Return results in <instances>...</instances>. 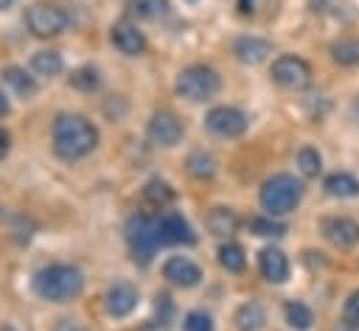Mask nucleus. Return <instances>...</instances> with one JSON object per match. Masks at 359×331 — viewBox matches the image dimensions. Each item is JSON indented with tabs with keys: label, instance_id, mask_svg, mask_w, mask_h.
<instances>
[{
	"label": "nucleus",
	"instance_id": "nucleus-17",
	"mask_svg": "<svg viewBox=\"0 0 359 331\" xmlns=\"http://www.w3.org/2000/svg\"><path fill=\"white\" fill-rule=\"evenodd\" d=\"M323 188H325V194L339 196V199H353V196H359V180H356L353 174H348V171H334V174H328L325 182H323Z\"/></svg>",
	"mask_w": 359,
	"mask_h": 331
},
{
	"label": "nucleus",
	"instance_id": "nucleus-29",
	"mask_svg": "<svg viewBox=\"0 0 359 331\" xmlns=\"http://www.w3.org/2000/svg\"><path fill=\"white\" fill-rule=\"evenodd\" d=\"M297 166H300V171L306 177H317L323 171V157H320V151L314 146H303L297 151Z\"/></svg>",
	"mask_w": 359,
	"mask_h": 331
},
{
	"label": "nucleus",
	"instance_id": "nucleus-35",
	"mask_svg": "<svg viewBox=\"0 0 359 331\" xmlns=\"http://www.w3.org/2000/svg\"><path fill=\"white\" fill-rule=\"evenodd\" d=\"M238 8L244 14H250V11H255V0H238Z\"/></svg>",
	"mask_w": 359,
	"mask_h": 331
},
{
	"label": "nucleus",
	"instance_id": "nucleus-40",
	"mask_svg": "<svg viewBox=\"0 0 359 331\" xmlns=\"http://www.w3.org/2000/svg\"><path fill=\"white\" fill-rule=\"evenodd\" d=\"M0 331H17V328H11V325H3V328H0Z\"/></svg>",
	"mask_w": 359,
	"mask_h": 331
},
{
	"label": "nucleus",
	"instance_id": "nucleus-23",
	"mask_svg": "<svg viewBox=\"0 0 359 331\" xmlns=\"http://www.w3.org/2000/svg\"><path fill=\"white\" fill-rule=\"evenodd\" d=\"M188 174L196 177V180H210L216 174V157L208 154V151H194L188 154Z\"/></svg>",
	"mask_w": 359,
	"mask_h": 331
},
{
	"label": "nucleus",
	"instance_id": "nucleus-7",
	"mask_svg": "<svg viewBox=\"0 0 359 331\" xmlns=\"http://www.w3.org/2000/svg\"><path fill=\"white\" fill-rule=\"evenodd\" d=\"M272 81L286 87V90H303L311 84V67L306 59H300L294 53L278 56L272 62Z\"/></svg>",
	"mask_w": 359,
	"mask_h": 331
},
{
	"label": "nucleus",
	"instance_id": "nucleus-22",
	"mask_svg": "<svg viewBox=\"0 0 359 331\" xmlns=\"http://www.w3.org/2000/svg\"><path fill=\"white\" fill-rule=\"evenodd\" d=\"M331 56H334L337 65H345V67L359 65V39H353V36L337 39V42L331 45Z\"/></svg>",
	"mask_w": 359,
	"mask_h": 331
},
{
	"label": "nucleus",
	"instance_id": "nucleus-26",
	"mask_svg": "<svg viewBox=\"0 0 359 331\" xmlns=\"http://www.w3.org/2000/svg\"><path fill=\"white\" fill-rule=\"evenodd\" d=\"M143 199H146L149 205H154V208H165V205L174 202V191H171L168 182L151 180V182H146V188H143Z\"/></svg>",
	"mask_w": 359,
	"mask_h": 331
},
{
	"label": "nucleus",
	"instance_id": "nucleus-2",
	"mask_svg": "<svg viewBox=\"0 0 359 331\" xmlns=\"http://www.w3.org/2000/svg\"><path fill=\"white\" fill-rule=\"evenodd\" d=\"M84 289V275L73 264H48L34 275V292L50 303H67Z\"/></svg>",
	"mask_w": 359,
	"mask_h": 331
},
{
	"label": "nucleus",
	"instance_id": "nucleus-41",
	"mask_svg": "<svg viewBox=\"0 0 359 331\" xmlns=\"http://www.w3.org/2000/svg\"><path fill=\"white\" fill-rule=\"evenodd\" d=\"M188 3H196V0H188Z\"/></svg>",
	"mask_w": 359,
	"mask_h": 331
},
{
	"label": "nucleus",
	"instance_id": "nucleus-27",
	"mask_svg": "<svg viewBox=\"0 0 359 331\" xmlns=\"http://www.w3.org/2000/svg\"><path fill=\"white\" fill-rule=\"evenodd\" d=\"M3 79H6L20 95H34V93H36V81H34L22 67H6V70H3Z\"/></svg>",
	"mask_w": 359,
	"mask_h": 331
},
{
	"label": "nucleus",
	"instance_id": "nucleus-12",
	"mask_svg": "<svg viewBox=\"0 0 359 331\" xmlns=\"http://www.w3.org/2000/svg\"><path fill=\"white\" fill-rule=\"evenodd\" d=\"M163 278L171 281L174 286H182V289H191L202 281V269L185 258V255H171L165 264H163Z\"/></svg>",
	"mask_w": 359,
	"mask_h": 331
},
{
	"label": "nucleus",
	"instance_id": "nucleus-1",
	"mask_svg": "<svg viewBox=\"0 0 359 331\" xmlns=\"http://www.w3.org/2000/svg\"><path fill=\"white\" fill-rule=\"evenodd\" d=\"M50 137H53V151L67 163L87 157L98 143V132L84 115H59L53 121Z\"/></svg>",
	"mask_w": 359,
	"mask_h": 331
},
{
	"label": "nucleus",
	"instance_id": "nucleus-4",
	"mask_svg": "<svg viewBox=\"0 0 359 331\" xmlns=\"http://www.w3.org/2000/svg\"><path fill=\"white\" fill-rule=\"evenodd\" d=\"M222 79L208 65H191L177 76V93L188 101H208L219 93Z\"/></svg>",
	"mask_w": 359,
	"mask_h": 331
},
{
	"label": "nucleus",
	"instance_id": "nucleus-18",
	"mask_svg": "<svg viewBox=\"0 0 359 331\" xmlns=\"http://www.w3.org/2000/svg\"><path fill=\"white\" fill-rule=\"evenodd\" d=\"M236 227H238L236 210H230V208H213V210L208 213V230H210L213 236L224 238V236L236 233Z\"/></svg>",
	"mask_w": 359,
	"mask_h": 331
},
{
	"label": "nucleus",
	"instance_id": "nucleus-32",
	"mask_svg": "<svg viewBox=\"0 0 359 331\" xmlns=\"http://www.w3.org/2000/svg\"><path fill=\"white\" fill-rule=\"evenodd\" d=\"M342 320H345L348 325H356V328H359V289L348 295V300H345V306H342Z\"/></svg>",
	"mask_w": 359,
	"mask_h": 331
},
{
	"label": "nucleus",
	"instance_id": "nucleus-9",
	"mask_svg": "<svg viewBox=\"0 0 359 331\" xmlns=\"http://www.w3.org/2000/svg\"><path fill=\"white\" fill-rule=\"evenodd\" d=\"M247 115L236 107H213L205 115V126L219 137H238L247 132Z\"/></svg>",
	"mask_w": 359,
	"mask_h": 331
},
{
	"label": "nucleus",
	"instance_id": "nucleus-28",
	"mask_svg": "<svg viewBox=\"0 0 359 331\" xmlns=\"http://www.w3.org/2000/svg\"><path fill=\"white\" fill-rule=\"evenodd\" d=\"M70 84L76 87V90H84V93H93V90H98V84H101V76H98V70L95 67H79V70H73L70 73Z\"/></svg>",
	"mask_w": 359,
	"mask_h": 331
},
{
	"label": "nucleus",
	"instance_id": "nucleus-5",
	"mask_svg": "<svg viewBox=\"0 0 359 331\" xmlns=\"http://www.w3.org/2000/svg\"><path fill=\"white\" fill-rule=\"evenodd\" d=\"M126 241H129V250H132L135 261L149 264L154 258L157 247H160L157 230H154V219L149 213H135L126 222Z\"/></svg>",
	"mask_w": 359,
	"mask_h": 331
},
{
	"label": "nucleus",
	"instance_id": "nucleus-6",
	"mask_svg": "<svg viewBox=\"0 0 359 331\" xmlns=\"http://www.w3.org/2000/svg\"><path fill=\"white\" fill-rule=\"evenodd\" d=\"M25 22H28V31L34 34V36H56V34H62L65 28H67V22H70V17H67V11H62L59 6H53V3H36V6H31L28 11H25Z\"/></svg>",
	"mask_w": 359,
	"mask_h": 331
},
{
	"label": "nucleus",
	"instance_id": "nucleus-38",
	"mask_svg": "<svg viewBox=\"0 0 359 331\" xmlns=\"http://www.w3.org/2000/svg\"><path fill=\"white\" fill-rule=\"evenodd\" d=\"M6 112H8V101H6V95L0 93V118H3Z\"/></svg>",
	"mask_w": 359,
	"mask_h": 331
},
{
	"label": "nucleus",
	"instance_id": "nucleus-20",
	"mask_svg": "<svg viewBox=\"0 0 359 331\" xmlns=\"http://www.w3.org/2000/svg\"><path fill=\"white\" fill-rule=\"evenodd\" d=\"M283 314H286L289 328H294V331H309L311 323H314V311L306 303H300V300H289L283 306Z\"/></svg>",
	"mask_w": 359,
	"mask_h": 331
},
{
	"label": "nucleus",
	"instance_id": "nucleus-15",
	"mask_svg": "<svg viewBox=\"0 0 359 331\" xmlns=\"http://www.w3.org/2000/svg\"><path fill=\"white\" fill-rule=\"evenodd\" d=\"M258 266L269 283H283L289 278V258L278 247H264L258 252Z\"/></svg>",
	"mask_w": 359,
	"mask_h": 331
},
{
	"label": "nucleus",
	"instance_id": "nucleus-21",
	"mask_svg": "<svg viewBox=\"0 0 359 331\" xmlns=\"http://www.w3.org/2000/svg\"><path fill=\"white\" fill-rule=\"evenodd\" d=\"M31 67H34V73L50 79V76H59V73H62L65 62H62V56H59L56 50H36L34 59H31Z\"/></svg>",
	"mask_w": 359,
	"mask_h": 331
},
{
	"label": "nucleus",
	"instance_id": "nucleus-31",
	"mask_svg": "<svg viewBox=\"0 0 359 331\" xmlns=\"http://www.w3.org/2000/svg\"><path fill=\"white\" fill-rule=\"evenodd\" d=\"M185 331H213V320L208 311H188L182 320Z\"/></svg>",
	"mask_w": 359,
	"mask_h": 331
},
{
	"label": "nucleus",
	"instance_id": "nucleus-37",
	"mask_svg": "<svg viewBox=\"0 0 359 331\" xmlns=\"http://www.w3.org/2000/svg\"><path fill=\"white\" fill-rule=\"evenodd\" d=\"M334 331H359V328H356V325H348V323L342 320V323H339V325H337Z\"/></svg>",
	"mask_w": 359,
	"mask_h": 331
},
{
	"label": "nucleus",
	"instance_id": "nucleus-24",
	"mask_svg": "<svg viewBox=\"0 0 359 331\" xmlns=\"http://www.w3.org/2000/svg\"><path fill=\"white\" fill-rule=\"evenodd\" d=\"M129 11L137 20H160L168 11V0H129Z\"/></svg>",
	"mask_w": 359,
	"mask_h": 331
},
{
	"label": "nucleus",
	"instance_id": "nucleus-3",
	"mask_svg": "<svg viewBox=\"0 0 359 331\" xmlns=\"http://www.w3.org/2000/svg\"><path fill=\"white\" fill-rule=\"evenodd\" d=\"M261 208L269 216H283L289 210H294L303 199V182L294 180L292 174H275L261 185Z\"/></svg>",
	"mask_w": 359,
	"mask_h": 331
},
{
	"label": "nucleus",
	"instance_id": "nucleus-13",
	"mask_svg": "<svg viewBox=\"0 0 359 331\" xmlns=\"http://www.w3.org/2000/svg\"><path fill=\"white\" fill-rule=\"evenodd\" d=\"M137 300H140L137 289H135L132 283H126V281H118V283H112V286L107 289V311H109L112 317H126V314H132V311L137 309Z\"/></svg>",
	"mask_w": 359,
	"mask_h": 331
},
{
	"label": "nucleus",
	"instance_id": "nucleus-33",
	"mask_svg": "<svg viewBox=\"0 0 359 331\" xmlns=\"http://www.w3.org/2000/svg\"><path fill=\"white\" fill-rule=\"evenodd\" d=\"M8 149H11V135L6 129H0V160L8 154Z\"/></svg>",
	"mask_w": 359,
	"mask_h": 331
},
{
	"label": "nucleus",
	"instance_id": "nucleus-14",
	"mask_svg": "<svg viewBox=\"0 0 359 331\" xmlns=\"http://www.w3.org/2000/svg\"><path fill=\"white\" fill-rule=\"evenodd\" d=\"M112 45L123 53V56H140L143 50H146V36L137 31V25H132V22H115L112 25Z\"/></svg>",
	"mask_w": 359,
	"mask_h": 331
},
{
	"label": "nucleus",
	"instance_id": "nucleus-34",
	"mask_svg": "<svg viewBox=\"0 0 359 331\" xmlns=\"http://www.w3.org/2000/svg\"><path fill=\"white\" fill-rule=\"evenodd\" d=\"M56 331H84V328H81L79 323H73V320H59Z\"/></svg>",
	"mask_w": 359,
	"mask_h": 331
},
{
	"label": "nucleus",
	"instance_id": "nucleus-8",
	"mask_svg": "<svg viewBox=\"0 0 359 331\" xmlns=\"http://www.w3.org/2000/svg\"><path fill=\"white\" fill-rule=\"evenodd\" d=\"M154 230H157L160 247H168V244H194V241H196L191 224H188L185 216L177 213V210L160 213V216L154 219Z\"/></svg>",
	"mask_w": 359,
	"mask_h": 331
},
{
	"label": "nucleus",
	"instance_id": "nucleus-25",
	"mask_svg": "<svg viewBox=\"0 0 359 331\" xmlns=\"http://www.w3.org/2000/svg\"><path fill=\"white\" fill-rule=\"evenodd\" d=\"M219 264H222L227 272H241V269L247 266V255H244L241 244H236V241L222 244V247H219Z\"/></svg>",
	"mask_w": 359,
	"mask_h": 331
},
{
	"label": "nucleus",
	"instance_id": "nucleus-19",
	"mask_svg": "<svg viewBox=\"0 0 359 331\" xmlns=\"http://www.w3.org/2000/svg\"><path fill=\"white\" fill-rule=\"evenodd\" d=\"M264 323H266V311H264L261 303L250 300V303L238 306V311H236V325H238V331H258Z\"/></svg>",
	"mask_w": 359,
	"mask_h": 331
},
{
	"label": "nucleus",
	"instance_id": "nucleus-16",
	"mask_svg": "<svg viewBox=\"0 0 359 331\" xmlns=\"http://www.w3.org/2000/svg\"><path fill=\"white\" fill-rule=\"evenodd\" d=\"M269 50H272L269 42L266 39H258V36H238L233 42V53L244 65H261L269 56Z\"/></svg>",
	"mask_w": 359,
	"mask_h": 331
},
{
	"label": "nucleus",
	"instance_id": "nucleus-11",
	"mask_svg": "<svg viewBox=\"0 0 359 331\" xmlns=\"http://www.w3.org/2000/svg\"><path fill=\"white\" fill-rule=\"evenodd\" d=\"M323 233L339 250H351L359 244V222L351 216H328L323 222Z\"/></svg>",
	"mask_w": 359,
	"mask_h": 331
},
{
	"label": "nucleus",
	"instance_id": "nucleus-30",
	"mask_svg": "<svg viewBox=\"0 0 359 331\" xmlns=\"http://www.w3.org/2000/svg\"><path fill=\"white\" fill-rule=\"evenodd\" d=\"M247 227H250V233H255V236H272V238L286 233V224L275 222L272 216H252V219L247 222Z\"/></svg>",
	"mask_w": 359,
	"mask_h": 331
},
{
	"label": "nucleus",
	"instance_id": "nucleus-39",
	"mask_svg": "<svg viewBox=\"0 0 359 331\" xmlns=\"http://www.w3.org/2000/svg\"><path fill=\"white\" fill-rule=\"evenodd\" d=\"M11 3H14V0H0V8H8Z\"/></svg>",
	"mask_w": 359,
	"mask_h": 331
},
{
	"label": "nucleus",
	"instance_id": "nucleus-10",
	"mask_svg": "<svg viewBox=\"0 0 359 331\" xmlns=\"http://www.w3.org/2000/svg\"><path fill=\"white\" fill-rule=\"evenodd\" d=\"M185 135V126L182 121L171 112V109H160L151 115L149 121V140L157 143V146H177Z\"/></svg>",
	"mask_w": 359,
	"mask_h": 331
},
{
	"label": "nucleus",
	"instance_id": "nucleus-36",
	"mask_svg": "<svg viewBox=\"0 0 359 331\" xmlns=\"http://www.w3.org/2000/svg\"><path fill=\"white\" fill-rule=\"evenodd\" d=\"M351 115H353V121L359 123V95H356V101H353V107H351Z\"/></svg>",
	"mask_w": 359,
	"mask_h": 331
}]
</instances>
